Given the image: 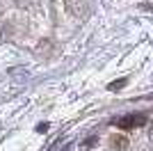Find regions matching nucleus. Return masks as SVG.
I'll use <instances>...</instances> for the list:
<instances>
[{
    "mask_svg": "<svg viewBox=\"0 0 153 151\" xmlns=\"http://www.w3.org/2000/svg\"><path fill=\"white\" fill-rule=\"evenodd\" d=\"M146 124V114H126L121 119H117V126L128 131V128H135V126H144Z\"/></svg>",
    "mask_w": 153,
    "mask_h": 151,
    "instance_id": "nucleus-1",
    "label": "nucleus"
},
{
    "mask_svg": "<svg viewBox=\"0 0 153 151\" xmlns=\"http://www.w3.org/2000/svg\"><path fill=\"white\" fill-rule=\"evenodd\" d=\"M37 131H39V133H46V131H48V124H39Z\"/></svg>",
    "mask_w": 153,
    "mask_h": 151,
    "instance_id": "nucleus-4",
    "label": "nucleus"
},
{
    "mask_svg": "<svg viewBox=\"0 0 153 151\" xmlns=\"http://www.w3.org/2000/svg\"><path fill=\"white\" fill-rule=\"evenodd\" d=\"M112 144H114L117 151H123V149H126V144H128V140L126 138H114V140H112Z\"/></svg>",
    "mask_w": 153,
    "mask_h": 151,
    "instance_id": "nucleus-2",
    "label": "nucleus"
},
{
    "mask_svg": "<svg viewBox=\"0 0 153 151\" xmlns=\"http://www.w3.org/2000/svg\"><path fill=\"white\" fill-rule=\"evenodd\" d=\"M123 85H126V78H121V80H117V82H110V87H108V89H112V92H117V89H121Z\"/></svg>",
    "mask_w": 153,
    "mask_h": 151,
    "instance_id": "nucleus-3",
    "label": "nucleus"
}]
</instances>
